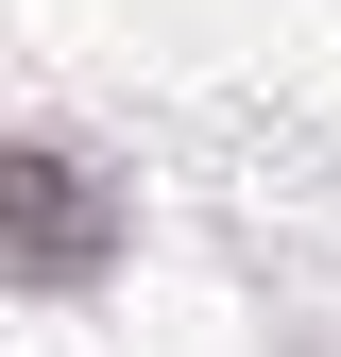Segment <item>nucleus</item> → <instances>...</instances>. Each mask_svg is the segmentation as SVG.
I'll return each mask as SVG.
<instances>
[{
    "instance_id": "f257e3e1",
    "label": "nucleus",
    "mask_w": 341,
    "mask_h": 357,
    "mask_svg": "<svg viewBox=\"0 0 341 357\" xmlns=\"http://www.w3.org/2000/svg\"><path fill=\"white\" fill-rule=\"evenodd\" d=\"M0 238H17V255H52V273H85V255H103V204H68L52 170H17V153H0Z\"/></svg>"
}]
</instances>
